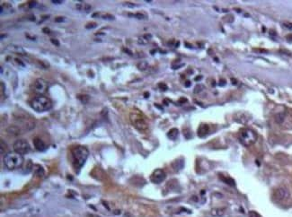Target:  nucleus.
<instances>
[{"label":"nucleus","instance_id":"nucleus-28","mask_svg":"<svg viewBox=\"0 0 292 217\" xmlns=\"http://www.w3.org/2000/svg\"><path fill=\"white\" fill-rule=\"evenodd\" d=\"M52 3L56 4V5H60V4L63 3V1H61V0H52Z\"/></svg>","mask_w":292,"mask_h":217},{"label":"nucleus","instance_id":"nucleus-18","mask_svg":"<svg viewBox=\"0 0 292 217\" xmlns=\"http://www.w3.org/2000/svg\"><path fill=\"white\" fill-rule=\"evenodd\" d=\"M286 119V115L284 113H278L277 115L275 116V120L278 124H282L284 122Z\"/></svg>","mask_w":292,"mask_h":217},{"label":"nucleus","instance_id":"nucleus-15","mask_svg":"<svg viewBox=\"0 0 292 217\" xmlns=\"http://www.w3.org/2000/svg\"><path fill=\"white\" fill-rule=\"evenodd\" d=\"M178 135H179V130L177 129H170L169 132L167 133V136L169 137L170 139H172V140H175Z\"/></svg>","mask_w":292,"mask_h":217},{"label":"nucleus","instance_id":"nucleus-8","mask_svg":"<svg viewBox=\"0 0 292 217\" xmlns=\"http://www.w3.org/2000/svg\"><path fill=\"white\" fill-rule=\"evenodd\" d=\"M165 178H166V174H165L164 170H162V169H156L151 174L150 180L153 183L159 184L161 183V182H163L164 180L165 179Z\"/></svg>","mask_w":292,"mask_h":217},{"label":"nucleus","instance_id":"nucleus-13","mask_svg":"<svg viewBox=\"0 0 292 217\" xmlns=\"http://www.w3.org/2000/svg\"><path fill=\"white\" fill-rule=\"evenodd\" d=\"M211 215L214 217H221L223 216L226 213V208L222 207H217V208H213L211 210Z\"/></svg>","mask_w":292,"mask_h":217},{"label":"nucleus","instance_id":"nucleus-26","mask_svg":"<svg viewBox=\"0 0 292 217\" xmlns=\"http://www.w3.org/2000/svg\"><path fill=\"white\" fill-rule=\"evenodd\" d=\"M249 216L250 217H260V215H259L256 212H254V211H251V212L249 213Z\"/></svg>","mask_w":292,"mask_h":217},{"label":"nucleus","instance_id":"nucleus-22","mask_svg":"<svg viewBox=\"0 0 292 217\" xmlns=\"http://www.w3.org/2000/svg\"><path fill=\"white\" fill-rule=\"evenodd\" d=\"M86 98L87 99V98H88V96H87V95H78V99H79V100H80L83 103H86V102H87L86 100H85Z\"/></svg>","mask_w":292,"mask_h":217},{"label":"nucleus","instance_id":"nucleus-30","mask_svg":"<svg viewBox=\"0 0 292 217\" xmlns=\"http://www.w3.org/2000/svg\"><path fill=\"white\" fill-rule=\"evenodd\" d=\"M35 5H36V2H30V3H29V7H30V8H33L34 7H35Z\"/></svg>","mask_w":292,"mask_h":217},{"label":"nucleus","instance_id":"nucleus-34","mask_svg":"<svg viewBox=\"0 0 292 217\" xmlns=\"http://www.w3.org/2000/svg\"><path fill=\"white\" fill-rule=\"evenodd\" d=\"M199 79H201V76H199V77H196V78H195V80H199Z\"/></svg>","mask_w":292,"mask_h":217},{"label":"nucleus","instance_id":"nucleus-20","mask_svg":"<svg viewBox=\"0 0 292 217\" xmlns=\"http://www.w3.org/2000/svg\"><path fill=\"white\" fill-rule=\"evenodd\" d=\"M204 89L203 85H201V84H198L195 86V88L193 90V92H194V93H201L202 90Z\"/></svg>","mask_w":292,"mask_h":217},{"label":"nucleus","instance_id":"nucleus-9","mask_svg":"<svg viewBox=\"0 0 292 217\" xmlns=\"http://www.w3.org/2000/svg\"><path fill=\"white\" fill-rule=\"evenodd\" d=\"M48 89V83L42 78L37 79L34 83V91L38 93H44Z\"/></svg>","mask_w":292,"mask_h":217},{"label":"nucleus","instance_id":"nucleus-1","mask_svg":"<svg viewBox=\"0 0 292 217\" xmlns=\"http://www.w3.org/2000/svg\"><path fill=\"white\" fill-rule=\"evenodd\" d=\"M72 163L76 172L81 170L89 155L88 149L85 146H76L72 150Z\"/></svg>","mask_w":292,"mask_h":217},{"label":"nucleus","instance_id":"nucleus-11","mask_svg":"<svg viewBox=\"0 0 292 217\" xmlns=\"http://www.w3.org/2000/svg\"><path fill=\"white\" fill-rule=\"evenodd\" d=\"M210 128L207 124H201L198 129V136L200 137H204L209 134Z\"/></svg>","mask_w":292,"mask_h":217},{"label":"nucleus","instance_id":"nucleus-16","mask_svg":"<svg viewBox=\"0 0 292 217\" xmlns=\"http://www.w3.org/2000/svg\"><path fill=\"white\" fill-rule=\"evenodd\" d=\"M220 179L226 184L231 186V187H234V186H235V181H234V179L229 178V177H226L224 176V175H221V174H220Z\"/></svg>","mask_w":292,"mask_h":217},{"label":"nucleus","instance_id":"nucleus-6","mask_svg":"<svg viewBox=\"0 0 292 217\" xmlns=\"http://www.w3.org/2000/svg\"><path fill=\"white\" fill-rule=\"evenodd\" d=\"M290 197V193H289V190L288 189L285 187H280L274 190L273 192V199L279 202V203H281V202H285L286 200H288Z\"/></svg>","mask_w":292,"mask_h":217},{"label":"nucleus","instance_id":"nucleus-12","mask_svg":"<svg viewBox=\"0 0 292 217\" xmlns=\"http://www.w3.org/2000/svg\"><path fill=\"white\" fill-rule=\"evenodd\" d=\"M7 49H9L10 51L14 52V53H17V54L21 55H25V51L23 50V48H21L20 46H17V45H9L7 47Z\"/></svg>","mask_w":292,"mask_h":217},{"label":"nucleus","instance_id":"nucleus-32","mask_svg":"<svg viewBox=\"0 0 292 217\" xmlns=\"http://www.w3.org/2000/svg\"><path fill=\"white\" fill-rule=\"evenodd\" d=\"M63 20H64V19L60 16V18H57V19H56V22H60V21H63Z\"/></svg>","mask_w":292,"mask_h":217},{"label":"nucleus","instance_id":"nucleus-4","mask_svg":"<svg viewBox=\"0 0 292 217\" xmlns=\"http://www.w3.org/2000/svg\"><path fill=\"white\" fill-rule=\"evenodd\" d=\"M258 136L254 130L248 128L242 129L239 131V140L245 147H249L256 142Z\"/></svg>","mask_w":292,"mask_h":217},{"label":"nucleus","instance_id":"nucleus-23","mask_svg":"<svg viewBox=\"0 0 292 217\" xmlns=\"http://www.w3.org/2000/svg\"><path fill=\"white\" fill-rule=\"evenodd\" d=\"M97 26V23H88L87 25H86V29H94Z\"/></svg>","mask_w":292,"mask_h":217},{"label":"nucleus","instance_id":"nucleus-10","mask_svg":"<svg viewBox=\"0 0 292 217\" xmlns=\"http://www.w3.org/2000/svg\"><path fill=\"white\" fill-rule=\"evenodd\" d=\"M34 145L35 149L39 152H44L47 149V145L46 144L43 142V140L41 139L40 137H35L34 139Z\"/></svg>","mask_w":292,"mask_h":217},{"label":"nucleus","instance_id":"nucleus-2","mask_svg":"<svg viewBox=\"0 0 292 217\" xmlns=\"http://www.w3.org/2000/svg\"><path fill=\"white\" fill-rule=\"evenodd\" d=\"M4 163L7 169L15 170L23 165V157L16 152H9L4 156Z\"/></svg>","mask_w":292,"mask_h":217},{"label":"nucleus","instance_id":"nucleus-3","mask_svg":"<svg viewBox=\"0 0 292 217\" xmlns=\"http://www.w3.org/2000/svg\"><path fill=\"white\" fill-rule=\"evenodd\" d=\"M31 106L37 112H45V111H49L50 109H51L52 102L47 97L40 95V96H36L35 98H34V100L32 101V103H31Z\"/></svg>","mask_w":292,"mask_h":217},{"label":"nucleus","instance_id":"nucleus-31","mask_svg":"<svg viewBox=\"0 0 292 217\" xmlns=\"http://www.w3.org/2000/svg\"><path fill=\"white\" fill-rule=\"evenodd\" d=\"M43 32H44L45 33H50V30L47 29V28H44V29H43Z\"/></svg>","mask_w":292,"mask_h":217},{"label":"nucleus","instance_id":"nucleus-25","mask_svg":"<svg viewBox=\"0 0 292 217\" xmlns=\"http://www.w3.org/2000/svg\"><path fill=\"white\" fill-rule=\"evenodd\" d=\"M102 19H106V20H113V19H114V17H113L112 15L106 14V15H102Z\"/></svg>","mask_w":292,"mask_h":217},{"label":"nucleus","instance_id":"nucleus-33","mask_svg":"<svg viewBox=\"0 0 292 217\" xmlns=\"http://www.w3.org/2000/svg\"><path fill=\"white\" fill-rule=\"evenodd\" d=\"M190 85V81H187V83H185V86H187V87H189Z\"/></svg>","mask_w":292,"mask_h":217},{"label":"nucleus","instance_id":"nucleus-5","mask_svg":"<svg viewBox=\"0 0 292 217\" xmlns=\"http://www.w3.org/2000/svg\"><path fill=\"white\" fill-rule=\"evenodd\" d=\"M129 119L133 127L138 130L145 131L148 129V123L146 122L145 119L138 112H131L129 115Z\"/></svg>","mask_w":292,"mask_h":217},{"label":"nucleus","instance_id":"nucleus-17","mask_svg":"<svg viewBox=\"0 0 292 217\" xmlns=\"http://www.w3.org/2000/svg\"><path fill=\"white\" fill-rule=\"evenodd\" d=\"M151 38H152V36H151L150 34H146V35H144V36L139 38L138 42H139L140 44H146V43H148V42L151 40Z\"/></svg>","mask_w":292,"mask_h":217},{"label":"nucleus","instance_id":"nucleus-21","mask_svg":"<svg viewBox=\"0 0 292 217\" xmlns=\"http://www.w3.org/2000/svg\"><path fill=\"white\" fill-rule=\"evenodd\" d=\"M134 16H135V18H137V19H139V20L147 19V16H146L145 14H140V13H137V14H134Z\"/></svg>","mask_w":292,"mask_h":217},{"label":"nucleus","instance_id":"nucleus-24","mask_svg":"<svg viewBox=\"0 0 292 217\" xmlns=\"http://www.w3.org/2000/svg\"><path fill=\"white\" fill-rule=\"evenodd\" d=\"M158 86H159V88L161 89L162 91H166L167 90V86H166V84H164L163 83H160L159 84H158Z\"/></svg>","mask_w":292,"mask_h":217},{"label":"nucleus","instance_id":"nucleus-19","mask_svg":"<svg viewBox=\"0 0 292 217\" xmlns=\"http://www.w3.org/2000/svg\"><path fill=\"white\" fill-rule=\"evenodd\" d=\"M137 67H138V68L139 70L144 71V70H146L147 68H149V65H148V63L146 61H140L137 65Z\"/></svg>","mask_w":292,"mask_h":217},{"label":"nucleus","instance_id":"nucleus-27","mask_svg":"<svg viewBox=\"0 0 292 217\" xmlns=\"http://www.w3.org/2000/svg\"><path fill=\"white\" fill-rule=\"evenodd\" d=\"M282 25L284 27L288 28V29H292V23H283Z\"/></svg>","mask_w":292,"mask_h":217},{"label":"nucleus","instance_id":"nucleus-29","mask_svg":"<svg viewBox=\"0 0 292 217\" xmlns=\"http://www.w3.org/2000/svg\"><path fill=\"white\" fill-rule=\"evenodd\" d=\"M51 42H52V43H53L54 45H56V46H60V42H59V41H57V40H54V39H51Z\"/></svg>","mask_w":292,"mask_h":217},{"label":"nucleus","instance_id":"nucleus-7","mask_svg":"<svg viewBox=\"0 0 292 217\" xmlns=\"http://www.w3.org/2000/svg\"><path fill=\"white\" fill-rule=\"evenodd\" d=\"M14 152L20 154L21 155H24L27 154L31 150V146L29 144V143L24 140V139H18L16 140L14 144Z\"/></svg>","mask_w":292,"mask_h":217},{"label":"nucleus","instance_id":"nucleus-14","mask_svg":"<svg viewBox=\"0 0 292 217\" xmlns=\"http://www.w3.org/2000/svg\"><path fill=\"white\" fill-rule=\"evenodd\" d=\"M184 161H182V160H175L174 163H172L173 169L175 170V171H178V170H182V169L184 168Z\"/></svg>","mask_w":292,"mask_h":217}]
</instances>
